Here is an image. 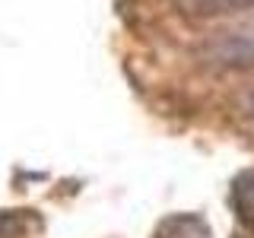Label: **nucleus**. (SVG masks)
<instances>
[{
  "mask_svg": "<svg viewBox=\"0 0 254 238\" xmlns=\"http://www.w3.org/2000/svg\"><path fill=\"white\" fill-rule=\"evenodd\" d=\"M200 58L219 70H235V67H251L254 63V22L238 26L229 32H216L203 48Z\"/></svg>",
  "mask_w": 254,
  "mask_h": 238,
  "instance_id": "1",
  "label": "nucleus"
},
{
  "mask_svg": "<svg viewBox=\"0 0 254 238\" xmlns=\"http://www.w3.org/2000/svg\"><path fill=\"white\" fill-rule=\"evenodd\" d=\"M159 238H206V229L197 216H178L172 222H162Z\"/></svg>",
  "mask_w": 254,
  "mask_h": 238,
  "instance_id": "2",
  "label": "nucleus"
},
{
  "mask_svg": "<svg viewBox=\"0 0 254 238\" xmlns=\"http://www.w3.org/2000/svg\"><path fill=\"white\" fill-rule=\"evenodd\" d=\"M188 13L197 16H210V13H229V10H242V6H251L254 0H178Z\"/></svg>",
  "mask_w": 254,
  "mask_h": 238,
  "instance_id": "3",
  "label": "nucleus"
},
{
  "mask_svg": "<svg viewBox=\"0 0 254 238\" xmlns=\"http://www.w3.org/2000/svg\"><path fill=\"white\" fill-rule=\"evenodd\" d=\"M235 203L245 222H254V172H248L235 187Z\"/></svg>",
  "mask_w": 254,
  "mask_h": 238,
  "instance_id": "4",
  "label": "nucleus"
},
{
  "mask_svg": "<svg viewBox=\"0 0 254 238\" xmlns=\"http://www.w3.org/2000/svg\"><path fill=\"white\" fill-rule=\"evenodd\" d=\"M251 111H254V92H251Z\"/></svg>",
  "mask_w": 254,
  "mask_h": 238,
  "instance_id": "5",
  "label": "nucleus"
}]
</instances>
